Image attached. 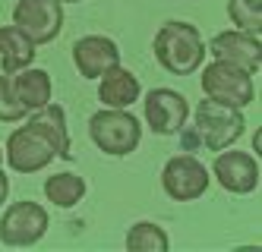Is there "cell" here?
<instances>
[{
    "label": "cell",
    "instance_id": "16",
    "mask_svg": "<svg viewBox=\"0 0 262 252\" xmlns=\"http://www.w3.org/2000/svg\"><path fill=\"white\" fill-rule=\"evenodd\" d=\"M35 44L16 29V26H0V73H19L35 63Z\"/></svg>",
    "mask_w": 262,
    "mask_h": 252
},
{
    "label": "cell",
    "instance_id": "14",
    "mask_svg": "<svg viewBox=\"0 0 262 252\" xmlns=\"http://www.w3.org/2000/svg\"><path fill=\"white\" fill-rule=\"evenodd\" d=\"M29 123L48 135V142L54 145V151H57L60 161H73V142H70V129H67V110L60 104H51L48 101L45 107L32 110Z\"/></svg>",
    "mask_w": 262,
    "mask_h": 252
},
{
    "label": "cell",
    "instance_id": "3",
    "mask_svg": "<svg viewBox=\"0 0 262 252\" xmlns=\"http://www.w3.org/2000/svg\"><path fill=\"white\" fill-rule=\"evenodd\" d=\"M193 120H196V139L209 151L231 148L243 135V126H247V120H243V107L218 104L212 98H205V101L196 104Z\"/></svg>",
    "mask_w": 262,
    "mask_h": 252
},
{
    "label": "cell",
    "instance_id": "7",
    "mask_svg": "<svg viewBox=\"0 0 262 252\" xmlns=\"http://www.w3.org/2000/svg\"><path fill=\"white\" fill-rule=\"evenodd\" d=\"M13 26L19 29L35 48L51 44L54 38L63 32V4L60 0H16Z\"/></svg>",
    "mask_w": 262,
    "mask_h": 252
},
{
    "label": "cell",
    "instance_id": "4",
    "mask_svg": "<svg viewBox=\"0 0 262 252\" xmlns=\"http://www.w3.org/2000/svg\"><path fill=\"white\" fill-rule=\"evenodd\" d=\"M202 95L218 104H231V107H250L256 98V82L253 73L243 66H234L228 60H212L202 70Z\"/></svg>",
    "mask_w": 262,
    "mask_h": 252
},
{
    "label": "cell",
    "instance_id": "10",
    "mask_svg": "<svg viewBox=\"0 0 262 252\" xmlns=\"http://www.w3.org/2000/svg\"><path fill=\"white\" fill-rule=\"evenodd\" d=\"M212 177L218 186L231 196H250L259 189V158H253L250 151H231L221 148L212 161Z\"/></svg>",
    "mask_w": 262,
    "mask_h": 252
},
{
    "label": "cell",
    "instance_id": "12",
    "mask_svg": "<svg viewBox=\"0 0 262 252\" xmlns=\"http://www.w3.org/2000/svg\"><path fill=\"white\" fill-rule=\"evenodd\" d=\"M73 63H76L79 76L85 79H98V76L111 66L120 63V48L114 38L104 35H85L73 44Z\"/></svg>",
    "mask_w": 262,
    "mask_h": 252
},
{
    "label": "cell",
    "instance_id": "5",
    "mask_svg": "<svg viewBox=\"0 0 262 252\" xmlns=\"http://www.w3.org/2000/svg\"><path fill=\"white\" fill-rule=\"evenodd\" d=\"M48 208L38 202H13L4 208V218H0V243L13 246V249H26L35 246L45 234H48Z\"/></svg>",
    "mask_w": 262,
    "mask_h": 252
},
{
    "label": "cell",
    "instance_id": "9",
    "mask_svg": "<svg viewBox=\"0 0 262 252\" xmlns=\"http://www.w3.org/2000/svg\"><path fill=\"white\" fill-rule=\"evenodd\" d=\"M142 117L155 135H177L190 120V101L174 88H152L142 101Z\"/></svg>",
    "mask_w": 262,
    "mask_h": 252
},
{
    "label": "cell",
    "instance_id": "21",
    "mask_svg": "<svg viewBox=\"0 0 262 252\" xmlns=\"http://www.w3.org/2000/svg\"><path fill=\"white\" fill-rule=\"evenodd\" d=\"M7 196H10V177L4 173V167H0V208H4Z\"/></svg>",
    "mask_w": 262,
    "mask_h": 252
},
{
    "label": "cell",
    "instance_id": "1",
    "mask_svg": "<svg viewBox=\"0 0 262 252\" xmlns=\"http://www.w3.org/2000/svg\"><path fill=\"white\" fill-rule=\"evenodd\" d=\"M155 60L164 73L171 76H193L205 63V38L193 22L171 19L155 32Z\"/></svg>",
    "mask_w": 262,
    "mask_h": 252
},
{
    "label": "cell",
    "instance_id": "13",
    "mask_svg": "<svg viewBox=\"0 0 262 252\" xmlns=\"http://www.w3.org/2000/svg\"><path fill=\"white\" fill-rule=\"evenodd\" d=\"M142 98L139 76L126 66H111L98 76V101L104 107H133Z\"/></svg>",
    "mask_w": 262,
    "mask_h": 252
},
{
    "label": "cell",
    "instance_id": "18",
    "mask_svg": "<svg viewBox=\"0 0 262 252\" xmlns=\"http://www.w3.org/2000/svg\"><path fill=\"white\" fill-rule=\"evenodd\" d=\"M171 240H167L164 227H158L155 221H139L129 227L126 234V249H139V252H167Z\"/></svg>",
    "mask_w": 262,
    "mask_h": 252
},
{
    "label": "cell",
    "instance_id": "22",
    "mask_svg": "<svg viewBox=\"0 0 262 252\" xmlns=\"http://www.w3.org/2000/svg\"><path fill=\"white\" fill-rule=\"evenodd\" d=\"M60 4H82V0H60Z\"/></svg>",
    "mask_w": 262,
    "mask_h": 252
},
{
    "label": "cell",
    "instance_id": "15",
    "mask_svg": "<svg viewBox=\"0 0 262 252\" xmlns=\"http://www.w3.org/2000/svg\"><path fill=\"white\" fill-rule=\"evenodd\" d=\"M13 91H16V98H19V104L26 107V113L45 107L54 98L51 76L38 66H26L19 73H13Z\"/></svg>",
    "mask_w": 262,
    "mask_h": 252
},
{
    "label": "cell",
    "instance_id": "8",
    "mask_svg": "<svg viewBox=\"0 0 262 252\" xmlns=\"http://www.w3.org/2000/svg\"><path fill=\"white\" fill-rule=\"evenodd\" d=\"M4 158H7L10 170H16V173H38L57 158V151H54V145L48 142V135L41 129L26 123L10 132V139L4 145Z\"/></svg>",
    "mask_w": 262,
    "mask_h": 252
},
{
    "label": "cell",
    "instance_id": "19",
    "mask_svg": "<svg viewBox=\"0 0 262 252\" xmlns=\"http://www.w3.org/2000/svg\"><path fill=\"white\" fill-rule=\"evenodd\" d=\"M228 16L237 29L259 35V29H262V0H228Z\"/></svg>",
    "mask_w": 262,
    "mask_h": 252
},
{
    "label": "cell",
    "instance_id": "6",
    "mask_svg": "<svg viewBox=\"0 0 262 252\" xmlns=\"http://www.w3.org/2000/svg\"><path fill=\"white\" fill-rule=\"evenodd\" d=\"M212 183V173L196 154H174L161 167V189L174 202H196L205 196Z\"/></svg>",
    "mask_w": 262,
    "mask_h": 252
},
{
    "label": "cell",
    "instance_id": "20",
    "mask_svg": "<svg viewBox=\"0 0 262 252\" xmlns=\"http://www.w3.org/2000/svg\"><path fill=\"white\" fill-rule=\"evenodd\" d=\"M26 117L29 113L19 104V98H16V91H13V76L0 73V123H19Z\"/></svg>",
    "mask_w": 262,
    "mask_h": 252
},
{
    "label": "cell",
    "instance_id": "11",
    "mask_svg": "<svg viewBox=\"0 0 262 252\" xmlns=\"http://www.w3.org/2000/svg\"><path fill=\"white\" fill-rule=\"evenodd\" d=\"M209 54L215 60H228L234 66H243L247 73H259L262 70V44L259 35L243 32V29H228L218 32L209 41Z\"/></svg>",
    "mask_w": 262,
    "mask_h": 252
},
{
    "label": "cell",
    "instance_id": "2",
    "mask_svg": "<svg viewBox=\"0 0 262 252\" xmlns=\"http://www.w3.org/2000/svg\"><path fill=\"white\" fill-rule=\"evenodd\" d=\"M89 139L111 158L133 154L142 142V123L129 113V107H101L89 117Z\"/></svg>",
    "mask_w": 262,
    "mask_h": 252
},
{
    "label": "cell",
    "instance_id": "23",
    "mask_svg": "<svg viewBox=\"0 0 262 252\" xmlns=\"http://www.w3.org/2000/svg\"><path fill=\"white\" fill-rule=\"evenodd\" d=\"M0 164H4V148H0Z\"/></svg>",
    "mask_w": 262,
    "mask_h": 252
},
{
    "label": "cell",
    "instance_id": "17",
    "mask_svg": "<svg viewBox=\"0 0 262 252\" xmlns=\"http://www.w3.org/2000/svg\"><path fill=\"white\" fill-rule=\"evenodd\" d=\"M85 196V180L79 177V173H54V177L45 180V199L54 202L57 208H73V205H79Z\"/></svg>",
    "mask_w": 262,
    "mask_h": 252
}]
</instances>
